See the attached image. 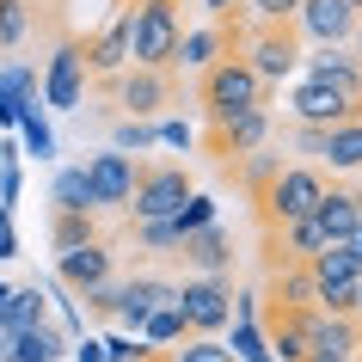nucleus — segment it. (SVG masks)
<instances>
[{
    "mask_svg": "<svg viewBox=\"0 0 362 362\" xmlns=\"http://www.w3.org/2000/svg\"><path fill=\"white\" fill-rule=\"evenodd\" d=\"M160 141H166V148H191V129H185V123H166V129H160Z\"/></svg>",
    "mask_w": 362,
    "mask_h": 362,
    "instance_id": "58836bf2",
    "label": "nucleus"
},
{
    "mask_svg": "<svg viewBox=\"0 0 362 362\" xmlns=\"http://www.w3.org/2000/svg\"><path fill=\"white\" fill-rule=\"evenodd\" d=\"M80 362H105V344H80Z\"/></svg>",
    "mask_w": 362,
    "mask_h": 362,
    "instance_id": "79ce46f5",
    "label": "nucleus"
},
{
    "mask_svg": "<svg viewBox=\"0 0 362 362\" xmlns=\"http://www.w3.org/2000/svg\"><path fill=\"white\" fill-rule=\"evenodd\" d=\"M233 43H240V31L228 37L221 25H197V31H185V37H178L172 62H178V68H197V74H209L221 56H233Z\"/></svg>",
    "mask_w": 362,
    "mask_h": 362,
    "instance_id": "2eb2a0df",
    "label": "nucleus"
},
{
    "mask_svg": "<svg viewBox=\"0 0 362 362\" xmlns=\"http://www.w3.org/2000/svg\"><path fill=\"white\" fill-rule=\"evenodd\" d=\"M185 338H191V325H185L178 307H153L148 320H141V344L148 350H166V344H185Z\"/></svg>",
    "mask_w": 362,
    "mask_h": 362,
    "instance_id": "b1692460",
    "label": "nucleus"
},
{
    "mask_svg": "<svg viewBox=\"0 0 362 362\" xmlns=\"http://www.w3.org/2000/svg\"><path fill=\"white\" fill-rule=\"evenodd\" d=\"M172 295H178V283H160V276H129V283L117 288V320L129 325V332H141V320H148L153 307H172Z\"/></svg>",
    "mask_w": 362,
    "mask_h": 362,
    "instance_id": "ddd939ff",
    "label": "nucleus"
},
{
    "mask_svg": "<svg viewBox=\"0 0 362 362\" xmlns=\"http://www.w3.org/2000/svg\"><path fill=\"white\" fill-rule=\"evenodd\" d=\"M197 98H203V111H209V129L233 123V117H246L264 105V80L252 74L240 56H221L209 74H197Z\"/></svg>",
    "mask_w": 362,
    "mask_h": 362,
    "instance_id": "f257e3e1",
    "label": "nucleus"
},
{
    "mask_svg": "<svg viewBox=\"0 0 362 362\" xmlns=\"http://www.w3.org/2000/svg\"><path fill=\"white\" fill-rule=\"evenodd\" d=\"M240 62H246V68H252L258 80H264V86H270V80H288V74H295V62H301L295 25H258Z\"/></svg>",
    "mask_w": 362,
    "mask_h": 362,
    "instance_id": "0eeeda50",
    "label": "nucleus"
},
{
    "mask_svg": "<svg viewBox=\"0 0 362 362\" xmlns=\"http://www.w3.org/2000/svg\"><path fill=\"white\" fill-rule=\"evenodd\" d=\"M178 252H185V264L203 270V276H221V270L233 264V246H228V233L215 228V221H209V228H197V233H185Z\"/></svg>",
    "mask_w": 362,
    "mask_h": 362,
    "instance_id": "a211bd4d",
    "label": "nucleus"
},
{
    "mask_svg": "<svg viewBox=\"0 0 362 362\" xmlns=\"http://www.w3.org/2000/svg\"><path fill=\"white\" fill-rule=\"evenodd\" d=\"M344 252H350V258H356V264H362V221H356V228H350V240H344Z\"/></svg>",
    "mask_w": 362,
    "mask_h": 362,
    "instance_id": "ea45409f",
    "label": "nucleus"
},
{
    "mask_svg": "<svg viewBox=\"0 0 362 362\" xmlns=\"http://www.w3.org/2000/svg\"><path fill=\"white\" fill-rule=\"evenodd\" d=\"M356 320H362V276H356Z\"/></svg>",
    "mask_w": 362,
    "mask_h": 362,
    "instance_id": "a18cd8bd",
    "label": "nucleus"
},
{
    "mask_svg": "<svg viewBox=\"0 0 362 362\" xmlns=\"http://www.w3.org/2000/svg\"><path fill=\"white\" fill-rule=\"evenodd\" d=\"M295 19H301V31L320 43V49H332V43H344L356 31V6H350V0H301Z\"/></svg>",
    "mask_w": 362,
    "mask_h": 362,
    "instance_id": "f8f14e48",
    "label": "nucleus"
},
{
    "mask_svg": "<svg viewBox=\"0 0 362 362\" xmlns=\"http://www.w3.org/2000/svg\"><path fill=\"white\" fill-rule=\"evenodd\" d=\"M135 240L148 252H166V246H178V228H172V215L166 221H135Z\"/></svg>",
    "mask_w": 362,
    "mask_h": 362,
    "instance_id": "72a5a7b5",
    "label": "nucleus"
},
{
    "mask_svg": "<svg viewBox=\"0 0 362 362\" xmlns=\"http://www.w3.org/2000/svg\"><path fill=\"white\" fill-rule=\"evenodd\" d=\"M111 141H117V153H129V148L141 153V148H153V141H160V129H148V123H129V117H123Z\"/></svg>",
    "mask_w": 362,
    "mask_h": 362,
    "instance_id": "473e14b6",
    "label": "nucleus"
},
{
    "mask_svg": "<svg viewBox=\"0 0 362 362\" xmlns=\"http://www.w3.org/2000/svg\"><path fill=\"white\" fill-rule=\"evenodd\" d=\"M0 258H19V240H13V209H0Z\"/></svg>",
    "mask_w": 362,
    "mask_h": 362,
    "instance_id": "4c0bfd02",
    "label": "nucleus"
},
{
    "mask_svg": "<svg viewBox=\"0 0 362 362\" xmlns=\"http://www.w3.org/2000/svg\"><path fill=\"white\" fill-rule=\"evenodd\" d=\"M209 221H215V203H209V197H191L185 209L172 215V228H178V240H185V233H197V228H209Z\"/></svg>",
    "mask_w": 362,
    "mask_h": 362,
    "instance_id": "2f4dec72",
    "label": "nucleus"
},
{
    "mask_svg": "<svg viewBox=\"0 0 362 362\" xmlns=\"http://www.w3.org/2000/svg\"><path fill=\"white\" fill-rule=\"evenodd\" d=\"M233 6H240V0H203V13H215V19H228Z\"/></svg>",
    "mask_w": 362,
    "mask_h": 362,
    "instance_id": "a19ab883",
    "label": "nucleus"
},
{
    "mask_svg": "<svg viewBox=\"0 0 362 362\" xmlns=\"http://www.w3.org/2000/svg\"><path fill=\"white\" fill-rule=\"evenodd\" d=\"M276 172H283V160H276V153H246V160H240V178H246V191H252V203H258V197L270 191V178H276Z\"/></svg>",
    "mask_w": 362,
    "mask_h": 362,
    "instance_id": "c756f323",
    "label": "nucleus"
},
{
    "mask_svg": "<svg viewBox=\"0 0 362 362\" xmlns=\"http://www.w3.org/2000/svg\"><path fill=\"white\" fill-rule=\"evenodd\" d=\"M49 240H56V252H80V246H93V240H98V228H93V215H56Z\"/></svg>",
    "mask_w": 362,
    "mask_h": 362,
    "instance_id": "c85d7f7f",
    "label": "nucleus"
},
{
    "mask_svg": "<svg viewBox=\"0 0 362 362\" xmlns=\"http://www.w3.org/2000/svg\"><path fill=\"white\" fill-rule=\"evenodd\" d=\"M356 203H362V191H356Z\"/></svg>",
    "mask_w": 362,
    "mask_h": 362,
    "instance_id": "09e8293b",
    "label": "nucleus"
},
{
    "mask_svg": "<svg viewBox=\"0 0 362 362\" xmlns=\"http://www.w3.org/2000/svg\"><path fill=\"white\" fill-rule=\"evenodd\" d=\"M141 356H153L148 344H135V338H111L105 344V362H141Z\"/></svg>",
    "mask_w": 362,
    "mask_h": 362,
    "instance_id": "c9c22d12",
    "label": "nucleus"
},
{
    "mask_svg": "<svg viewBox=\"0 0 362 362\" xmlns=\"http://www.w3.org/2000/svg\"><path fill=\"white\" fill-rule=\"evenodd\" d=\"M350 56L362 62V19H356V31H350Z\"/></svg>",
    "mask_w": 362,
    "mask_h": 362,
    "instance_id": "37998d69",
    "label": "nucleus"
},
{
    "mask_svg": "<svg viewBox=\"0 0 362 362\" xmlns=\"http://www.w3.org/2000/svg\"><path fill=\"white\" fill-rule=\"evenodd\" d=\"M172 307L185 313L191 338H215L221 325H233V288L221 276H191V283L172 295Z\"/></svg>",
    "mask_w": 362,
    "mask_h": 362,
    "instance_id": "39448f33",
    "label": "nucleus"
},
{
    "mask_svg": "<svg viewBox=\"0 0 362 362\" xmlns=\"http://www.w3.org/2000/svg\"><path fill=\"white\" fill-rule=\"evenodd\" d=\"M86 98V49L80 43H62L49 56V74H43V105L49 111H74Z\"/></svg>",
    "mask_w": 362,
    "mask_h": 362,
    "instance_id": "1a4fd4ad",
    "label": "nucleus"
},
{
    "mask_svg": "<svg viewBox=\"0 0 362 362\" xmlns=\"http://www.w3.org/2000/svg\"><path fill=\"white\" fill-rule=\"evenodd\" d=\"M56 215H93V191H86V166H74V172H62L56 178Z\"/></svg>",
    "mask_w": 362,
    "mask_h": 362,
    "instance_id": "a878e982",
    "label": "nucleus"
},
{
    "mask_svg": "<svg viewBox=\"0 0 362 362\" xmlns=\"http://www.w3.org/2000/svg\"><path fill=\"white\" fill-rule=\"evenodd\" d=\"M320 252H325V233H320V221H313V215H307V221H295V228H283V252H276L283 264H313Z\"/></svg>",
    "mask_w": 362,
    "mask_h": 362,
    "instance_id": "4be33fe9",
    "label": "nucleus"
},
{
    "mask_svg": "<svg viewBox=\"0 0 362 362\" xmlns=\"http://www.w3.org/2000/svg\"><path fill=\"white\" fill-rule=\"evenodd\" d=\"M295 148H301V153H307V166H313V160L325 153V129H295Z\"/></svg>",
    "mask_w": 362,
    "mask_h": 362,
    "instance_id": "e433bc0d",
    "label": "nucleus"
},
{
    "mask_svg": "<svg viewBox=\"0 0 362 362\" xmlns=\"http://www.w3.org/2000/svg\"><path fill=\"white\" fill-rule=\"evenodd\" d=\"M172 362H233L221 338H185V350H172Z\"/></svg>",
    "mask_w": 362,
    "mask_h": 362,
    "instance_id": "7c9ffc66",
    "label": "nucleus"
},
{
    "mask_svg": "<svg viewBox=\"0 0 362 362\" xmlns=\"http://www.w3.org/2000/svg\"><path fill=\"white\" fill-rule=\"evenodd\" d=\"M62 283L68 288H105L111 283V246L105 240H93V246H80V252H62Z\"/></svg>",
    "mask_w": 362,
    "mask_h": 362,
    "instance_id": "f3484780",
    "label": "nucleus"
},
{
    "mask_svg": "<svg viewBox=\"0 0 362 362\" xmlns=\"http://www.w3.org/2000/svg\"><path fill=\"white\" fill-rule=\"evenodd\" d=\"M86 49V74H123L129 68V13H117L93 43H80Z\"/></svg>",
    "mask_w": 362,
    "mask_h": 362,
    "instance_id": "dca6fc26",
    "label": "nucleus"
},
{
    "mask_svg": "<svg viewBox=\"0 0 362 362\" xmlns=\"http://www.w3.org/2000/svg\"><path fill=\"white\" fill-rule=\"evenodd\" d=\"M191 197H197V185H191V172L178 166V160H148V166H135V197H129L135 221H166V215H178Z\"/></svg>",
    "mask_w": 362,
    "mask_h": 362,
    "instance_id": "20e7f679",
    "label": "nucleus"
},
{
    "mask_svg": "<svg viewBox=\"0 0 362 362\" xmlns=\"http://www.w3.org/2000/svg\"><path fill=\"white\" fill-rule=\"evenodd\" d=\"M288 111H295V123H301V129H338V123L362 117V105H356L350 93H338L332 80H301Z\"/></svg>",
    "mask_w": 362,
    "mask_h": 362,
    "instance_id": "423d86ee",
    "label": "nucleus"
},
{
    "mask_svg": "<svg viewBox=\"0 0 362 362\" xmlns=\"http://www.w3.org/2000/svg\"><path fill=\"white\" fill-rule=\"evenodd\" d=\"M252 13H258V25H295L301 0H252Z\"/></svg>",
    "mask_w": 362,
    "mask_h": 362,
    "instance_id": "f704fd0d",
    "label": "nucleus"
},
{
    "mask_svg": "<svg viewBox=\"0 0 362 362\" xmlns=\"http://www.w3.org/2000/svg\"><path fill=\"white\" fill-rule=\"evenodd\" d=\"M0 301H6V288H0Z\"/></svg>",
    "mask_w": 362,
    "mask_h": 362,
    "instance_id": "de8ad7c7",
    "label": "nucleus"
},
{
    "mask_svg": "<svg viewBox=\"0 0 362 362\" xmlns=\"http://www.w3.org/2000/svg\"><path fill=\"white\" fill-rule=\"evenodd\" d=\"M350 6H356V19H362V0H350Z\"/></svg>",
    "mask_w": 362,
    "mask_h": 362,
    "instance_id": "49530a36",
    "label": "nucleus"
},
{
    "mask_svg": "<svg viewBox=\"0 0 362 362\" xmlns=\"http://www.w3.org/2000/svg\"><path fill=\"white\" fill-rule=\"evenodd\" d=\"M307 80H332L338 93H350L362 105V62L344 49V43H332V49H320V56H307Z\"/></svg>",
    "mask_w": 362,
    "mask_h": 362,
    "instance_id": "6ab92c4d",
    "label": "nucleus"
},
{
    "mask_svg": "<svg viewBox=\"0 0 362 362\" xmlns=\"http://www.w3.org/2000/svg\"><path fill=\"white\" fill-rule=\"evenodd\" d=\"M307 362H362V356H307Z\"/></svg>",
    "mask_w": 362,
    "mask_h": 362,
    "instance_id": "c03bdc74",
    "label": "nucleus"
},
{
    "mask_svg": "<svg viewBox=\"0 0 362 362\" xmlns=\"http://www.w3.org/2000/svg\"><path fill=\"white\" fill-rule=\"evenodd\" d=\"M31 37V0H0V49H19Z\"/></svg>",
    "mask_w": 362,
    "mask_h": 362,
    "instance_id": "cd10ccee",
    "label": "nucleus"
},
{
    "mask_svg": "<svg viewBox=\"0 0 362 362\" xmlns=\"http://www.w3.org/2000/svg\"><path fill=\"white\" fill-rule=\"evenodd\" d=\"M320 197H325V178H320V166H283L276 178H270V191L258 197V215H264V228L270 233H283V228H295V221H307V215L320 209Z\"/></svg>",
    "mask_w": 362,
    "mask_h": 362,
    "instance_id": "7ed1b4c3",
    "label": "nucleus"
},
{
    "mask_svg": "<svg viewBox=\"0 0 362 362\" xmlns=\"http://www.w3.org/2000/svg\"><path fill=\"white\" fill-rule=\"evenodd\" d=\"M172 98V80L166 74H153V68H129V74L117 80V105H123V117H153L160 105Z\"/></svg>",
    "mask_w": 362,
    "mask_h": 362,
    "instance_id": "4468645a",
    "label": "nucleus"
},
{
    "mask_svg": "<svg viewBox=\"0 0 362 362\" xmlns=\"http://www.w3.org/2000/svg\"><path fill=\"white\" fill-rule=\"evenodd\" d=\"M86 191H93V209H129L135 197V160L129 153H93L86 160Z\"/></svg>",
    "mask_w": 362,
    "mask_h": 362,
    "instance_id": "6e6552de",
    "label": "nucleus"
},
{
    "mask_svg": "<svg viewBox=\"0 0 362 362\" xmlns=\"http://www.w3.org/2000/svg\"><path fill=\"white\" fill-rule=\"evenodd\" d=\"M313 221H320L325 246H344V240H350V228L362 221L356 191H325V197H320V209H313Z\"/></svg>",
    "mask_w": 362,
    "mask_h": 362,
    "instance_id": "aec40b11",
    "label": "nucleus"
},
{
    "mask_svg": "<svg viewBox=\"0 0 362 362\" xmlns=\"http://www.w3.org/2000/svg\"><path fill=\"white\" fill-rule=\"evenodd\" d=\"M6 362H56V338H49L43 325H25V332H13Z\"/></svg>",
    "mask_w": 362,
    "mask_h": 362,
    "instance_id": "bb28decb",
    "label": "nucleus"
},
{
    "mask_svg": "<svg viewBox=\"0 0 362 362\" xmlns=\"http://www.w3.org/2000/svg\"><path fill=\"white\" fill-rule=\"evenodd\" d=\"M270 307H313V276H307V264H283L270 276Z\"/></svg>",
    "mask_w": 362,
    "mask_h": 362,
    "instance_id": "5701e85b",
    "label": "nucleus"
},
{
    "mask_svg": "<svg viewBox=\"0 0 362 362\" xmlns=\"http://www.w3.org/2000/svg\"><path fill=\"white\" fill-rule=\"evenodd\" d=\"M264 135H270V117H264V105H258V111H246V117H233V123H221V129H209V153L233 166V160H246V153L264 148Z\"/></svg>",
    "mask_w": 362,
    "mask_h": 362,
    "instance_id": "9b49d317",
    "label": "nucleus"
},
{
    "mask_svg": "<svg viewBox=\"0 0 362 362\" xmlns=\"http://www.w3.org/2000/svg\"><path fill=\"white\" fill-rule=\"evenodd\" d=\"M320 166H332V172H362V117H350V123H338V129H325Z\"/></svg>",
    "mask_w": 362,
    "mask_h": 362,
    "instance_id": "412c9836",
    "label": "nucleus"
},
{
    "mask_svg": "<svg viewBox=\"0 0 362 362\" xmlns=\"http://www.w3.org/2000/svg\"><path fill=\"white\" fill-rule=\"evenodd\" d=\"M0 325H6V332L43 325V288H6V301H0Z\"/></svg>",
    "mask_w": 362,
    "mask_h": 362,
    "instance_id": "393cba45",
    "label": "nucleus"
},
{
    "mask_svg": "<svg viewBox=\"0 0 362 362\" xmlns=\"http://www.w3.org/2000/svg\"><path fill=\"white\" fill-rule=\"evenodd\" d=\"M178 37H185L178 0H135V6H129V62H135V68L166 74Z\"/></svg>",
    "mask_w": 362,
    "mask_h": 362,
    "instance_id": "f03ea898",
    "label": "nucleus"
},
{
    "mask_svg": "<svg viewBox=\"0 0 362 362\" xmlns=\"http://www.w3.org/2000/svg\"><path fill=\"white\" fill-rule=\"evenodd\" d=\"M307 350L313 356H362V320L350 313H307Z\"/></svg>",
    "mask_w": 362,
    "mask_h": 362,
    "instance_id": "9d476101",
    "label": "nucleus"
}]
</instances>
